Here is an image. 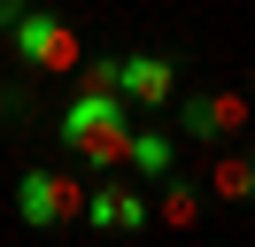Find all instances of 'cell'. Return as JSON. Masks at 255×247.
Returning a JSON list of instances; mask_svg holds the SVG:
<instances>
[{"mask_svg": "<svg viewBox=\"0 0 255 247\" xmlns=\"http://www.w3.org/2000/svg\"><path fill=\"white\" fill-rule=\"evenodd\" d=\"M31 8V0H0V39H8V31H16V15Z\"/></svg>", "mask_w": 255, "mask_h": 247, "instance_id": "obj_11", "label": "cell"}, {"mask_svg": "<svg viewBox=\"0 0 255 247\" xmlns=\"http://www.w3.org/2000/svg\"><path fill=\"white\" fill-rule=\"evenodd\" d=\"M8 46H16V62H23V70H39V77H47V70L62 77V70H78V62H85V46H78V23H70V15H54V8H39V0L16 15Z\"/></svg>", "mask_w": 255, "mask_h": 247, "instance_id": "obj_2", "label": "cell"}, {"mask_svg": "<svg viewBox=\"0 0 255 247\" xmlns=\"http://www.w3.org/2000/svg\"><path fill=\"white\" fill-rule=\"evenodd\" d=\"M248 101H255V77H248Z\"/></svg>", "mask_w": 255, "mask_h": 247, "instance_id": "obj_12", "label": "cell"}, {"mask_svg": "<svg viewBox=\"0 0 255 247\" xmlns=\"http://www.w3.org/2000/svg\"><path fill=\"white\" fill-rule=\"evenodd\" d=\"M201 209H209V185L201 178H186V170H162V178H155V224L162 232H193V224H201Z\"/></svg>", "mask_w": 255, "mask_h": 247, "instance_id": "obj_6", "label": "cell"}, {"mask_svg": "<svg viewBox=\"0 0 255 247\" xmlns=\"http://www.w3.org/2000/svg\"><path fill=\"white\" fill-rule=\"evenodd\" d=\"M147 224H155V201L131 193V185H116V232H147Z\"/></svg>", "mask_w": 255, "mask_h": 247, "instance_id": "obj_10", "label": "cell"}, {"mask_svg": "<svg viewBox=\"0 0 255 247\" xmlns=\"http://www.w3.org/2000/svg\"><path fill=\"white\" fill-rule=\"evenodd\" d=\"M170 108H178V139H193V147H232L255 124V101L232 85H186Z\"/></svg>", "mask_w": 255, "mask_h": 247, "instance_id": "obj_1", "label": "cell"}, {"mask_svg": "<svg viewBox=\"0 0 255 247\" xmlns=\"http://www.w3.org/2000/svg\"><path fill=\"white\" fill-rule=\"evenodd\" d=\"M209 201L255 209V147H217V170H209Z\"/></svg>", "mask_w": 255, "mask_h": 247, "instance_id": "obj_8", "label": "cell"}, {"mask_svg": "<svg viewBox=\"0 0 255 247\" xmlns=\"http://www.w3.org/2000/svg\"><path fill=\"white\" fill-rule=\"evenodd\" d=\"M178 70H186V54H162V46H124L116 54V93H124L131 108H170L178 101Z\"/></svg>", "mask_w": 255, "mask_h": 247, "instance_id": "obj_4", "label": "cell"}, {"mask_svg": "<svg viewBox=\"0 0 255 247\" xmlns=\"http://www.w3.org/2000/svg\"><path fill=\"white\" fill-rule=\"evenodd\" d=\"M39 116H47V108H39V70H8V77H0V131H8V139H31Z\"/></svg>", "mask_w": 255, "mask_h": 247, "instance_id": "obj_7", "label": "cell"}, {"mask_svg": "<svg viewBox=\"0 0 255 247\" xmlns=\"http://www.w3.org/2000/svg\"><path fill=\"white\" fill-rule=\"evenodd\" d=\"M78 209H85V185L70 178V170L31 162L16 178V224L23 232H62V224H78Z\"/></svg>", "mask_w": 255, "mask_h": 247, "instance_id": "obj_3", "label": "cell"}, {"mask_svg": "<svg viewBox=\"0 0 255 247\" xmlns=\"http://www.w3.org/2000/svg\"><path fill=\"white\" fill-rule=\"evenodd\" d=\"M109 124H131V101L124 93H109V85H78V101L54 116V147L62 154H78L93 131H109Z\"/></svg>", "mask_w": 255, "mask_h": 247, "instance_id": "obj_5", "label": "cell"}, {"mask_svg": "<svg viewBox=\"0 0 255 247\" xmlns=\"http://www.w3.org/2000/svg\"><path fill=\"white\" fill-rule=\"evenodd\" d=\"M170 162H178V131H147V124H131V139H124V170H131V178L155 185Z\"/></svg>", "mask_w": 255, "mask_h": 247, "instance_id": "obj_9", "label": "cell"}]
</instances>
